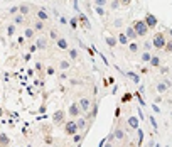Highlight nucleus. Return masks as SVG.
<instances>
[{"label":"nucleus","mask_w":172,"mask_h":147,"mask_svg":"<svg viewBox=\"0 0 172 147\" xmlns=\"http://www.w3.org/2000/svg\"><path fill=\"white\" fill-rule=\"evenodd\" d=\"M132 27L135 29V32H137V36H138V37L147 36V32H149V27H147L145 20H135Z\"/></svg>","instance_id":"nucleus-1"},{"label":"nucleus","mask_w":172,"mask_h":147,"mask_svg":"<svg viewBox=\"0 0 172 147\" xmlns=\"http://www.w3.org/2000/svg\"><path fill=\"white\" fill-rule=\"evenodd\" d=\"M165 36L162 34V32H159V34H155V36L152 37V46L153 47H157V49H164L165 47Z\"/></svg>","instance_id":"nucleus-2"},{"label":"nucleus","mask_w":172,"mask_h":147,"mask_svg":"<svg viewBox=\"0 0 172 147\" xmlns=\"http://www.w3.org/2000/svg\"><path fill=\"white\" fill-rule=\"evenodd\" d=\"M78 130H79L78 129V124L76 122H73V120L64 124V132H66L68 135H74V134H78Z\"/></svg>","instance_id":"nucleus-3"},{"label":"nucleus","mask_w":172,"mask_h":147,"mask_svg":"<svg viewBox=\"0 0 172 147\" xmlns=\"http://www.w3.org/2000/svg\"><path fill=\"white\" fill-rule=\"evenodd\" d=\"M143 20H145V24H147V27H149V29H153V27L157 25V17H155L153 14H147Z\"/></svg>","instance_id":"nucleus-4"},{"label":"nucleus","mask_w":172,"mask_h":147,"mask_svg":"<svg viewBox=\"0 0 172 147\" xmlns=\"http://www.w3.org/2000/svg\"><path fill=\"white\" fill-rule=\"evenodd\" d=\"M169 88H171V81H167V80L157 83V92H159V93H165Z\"/></svg>","instance_id":"nucleus-5"},{"label":"nucleus","mask_w":172,"mask_h":147,"mask_svg":"<svg viewBox=\"0 0 172 147\" xmlns=\"http://www.w3.org/2000/svg\"><path fill=\"white\" fill-rule=\"evenodd\" d=\"M68 113H69L71 117H78V115L81 113L79 105H78V103H71V105H69V108H68Z\"/></svg>","instance_id":"nucleus-6"},{"label":"nucleus","mask_w":172,"mask_h":147,"mask_svg":"<svg viewBox=\"0 0 172 147\" xmlns=\"http://www.w3.org/2000/svg\"><path fill=\"white\" fill-rule=\"evenodd\" d=\"M78 105H79V108H81V112H88L90 108H91V102H90L88 98H81Z\"/></svg>","instance_id":"nucleus-7"},{"label":"nucleus","mask_w":172,"mask_h":147,"mask_svg":"<svg viewBox=\"0 0 172 147\" xmlns=\"http://www.w3.org/2000/svg\"><path fill=\"white\" fill-rule=\"evenodd\" d=\"M52 122L54 124H62L64 122V112L62 110H57L52 113Z\"/></svg>","instance_id":"nucleus-8"},{"label":"nucleus","mask_w":172,"mask_h":147,"mask_svg":"<svg viewBox=\"0 0 172 147\" xmlns=\"http://www.w3.org/2000/svg\"><path fill=\"white\" fill-rule=\"evenodd\" d=\"M128 127L137 130L138 127H140V120H138L137 117H130V118H128Z\"/></svg>","instance_id":"nucleus-9"},{"label":"nucleus","mask_w":172,"mask_h":147,"mask_svg":"<svg viewBox=\"0 0 172 147\" xmlns=\"http://www.w3.org/2000/svg\"><path fill=\"white\" fill-rule=\"evenodd\" d=\"M36 46H37V49L44 51V49L47 47V41H46V37H39L37 41H36Z\"/></svg>","instance_id":"nucleus-10"},{"label":"nucleus","mask_w":172,"mask_h":147,"mask_svg":"<svg viewBox=\"0 0 172 147\" xmlns=\"http://www.w3.org/2000/svg\"><path fill=\"white\" fill-rule=\"evenodd\" d=\"M10 146V139L5 134H0V147H9Z\"/></svg>","instance_id":"nucleus-11"},{"label":"nucleus","mask_w":172,"mask_h":147,"mask_svg":"<svg viewBox=\"0 0 172 147\" xmlns=\"http://www.w3.org/2000/svg\"><path fill=\"white\" fill-rule=\"evenodd\" d=\"M125 34H127V37H128L130 41H133V39H137V37H138L133 27H127V32H125Z\"/></svg>","instance_id":"nucleus-12"},{"label":"nucleus","mask_w":172,"mask_h":147,"mask_svg":"<svg viewBox=\"0 0 172 147\" xmlns=\"http://www.w3.org/2000/svg\"><path fill=\"white\" fill-rule=\"evenodd\" d=\"M149 63H150L152 68H159V66H160V57H159V56H152Z\"/></svg>","instance_id":"nucleus-13"},{"label":"nucleus","mask_w":172,"mask_h":147,"mask_svg":"<svg viewBox=\"0 0 172 147\" xmlns=\"http://www.w3.org/2000/svg\"><path fill=\"white\" fill-rule=\"evenodd\" d=\"M118 42H120V44H123V46H127V44L130 42V39L127 37V34H125V32H122V34L118 36Z\"/></svg>","instance_id":"nucleus-14"},{"label":"nucleus","mask_w":172,"mask_h":147,"mask_svg":"<svg viewBox=\"0 0 172 147\" xmlns=\"http://www.w3.org/2000/svg\"><path fill=\"white\" fill-rule=\"evenodd\" d=\"M125 76H127V78H130L133 83H140V76H138V74H135V73H132V71L125 73Z\"/></svg>","instance_id":"nucleus-15"},{"label":"nucleus","mask_w":172,"mask_h":147,"mask_svg":"<svg viewBox=\"0 0 172 147\" xmlns=\"http://www.w3.org/2000/svg\"><path fill=\"white\" fill-rule=\"evenodd\" d=\"M34 32H36V31H34L32 27H25V31H24V37H25V39H32V37H34Z\"/></svg>","instance_id":"nucleus-16"},{"label":"nucleus","mask_w":172,"mask_h":147,"mask_svg":"<svg viewBox=\"0 0 172 147\" xmlns=\"http://www.w3.org/2000/svg\"><path fill=\"white\" fill-rule=\"evenodd\" d=\"M37 19L39 20H47V19H49V14H47L44 9H41V10L37 12Z\"/></svg>","instance_id":"nucleus-17"},{"label":"nucleus","mask_w":172,"mask_h":147,"mask_svg":"<svg viewBox=\"0 0 172 147\" xmlns=\"http://www.w3.org/2000/svg\"><path fill=\"white\" fill-rule=\"evenodd\" d=\"M56 44H57L59 49H68V41H66V39H57Z\"/></svg>","instance_id":"nucleus-18"},{"label":"nucleus","mask_w":172,"mask_h":147,"mask_svg":"<svg viewBox=\"0 0 172 147\" xmlns=\"http://www.w3.org/2000/svg\"><path fill=\"white\" fill-rule=\"evenodd\" d=\"M19 12H20V14H22V15H27V14L31 12V7L24 3V5H20V7H19Z\"/></svg>","instance_id":"nucleus-19"},{"label":"nucleus","mask_w":172,"mask_h":147,"mask_svg":"<svg viewBox=\"0 0 172 147\" xmlns=\"http://www.w3.org/2000/svg\"><path fill=\"white\" fill-rule=\"evenodd\" d=\"M113 135H115V139H118V140H122V139H123V137H125V132H123V130L122 129H116L113 132Z\"/></svg>","instance_id":"nucleus-20"},{"label":"nucleus","mask_w":172,"mask_h":147,"mask_svg":"<svg viewBox=\"0 0 172 147\" xmlns=\"http://www.w3.org/2000/svg\"><path fill=\"white\" fill-rule=\"evenodd\" d=\"M116 42H118V39H115V37H112V36L106 37V44H108L110 47H115V46H116Z\"/></svg>","instance_id":"nucleus-21"},{"label":"nucleus","mask_w":172,"mask_h":147,"mask_svg":"<svg viewBox=\"0 0 172 147\" xmlns=\"http://www.w3.org/2000/svg\"><path fill=\"white\" fill-rule=\"evenodd\" d=\"M44 29V20H36V24H34V31H42Z\"/></svg>","instance_id":"nucleus-22"},{"label":"nucleus","mask_w":172,"mask_h":147,"mask_svg":"<svg viewBox=\"0 0 172 147\" xmlns=\"http://www.w3.org/2000/svg\"><path fill=\"white\" fill-rule=\"evenodd\" d=\"M76 124H78V129H79V130H83L84 127H86V118H78V120H76Z\"/></svg>","instance_id":"nucleus-23"},{"label":"nucleus","mask_w":172,"mask_h":147,"mask_svg":"<svg viewBox=\"0 0 172 147\" xmlns=\"http://www.w3.org/2000/svg\"><path fill=\"white\" fill-rule=\"evenodd\" d=\"M69 61H61L59 63V69H62V71H66V69H69Z\"/></svg>","instance_id":"nucleus-24"},{"label":"nucleus","mask_w":172,"mask_h":147,"mask_svg":"<svg viewBox=\"0 0 172 147\" xmlns=\"http://www.w3.org/2000/svg\"><path fill=\"white\" fill-rule=\"evenodd\" d=\"M150 57H152V54H150L149 51L142 53V61H143V63H149V61H150Z\"/></svg>","instance_id":"nucleus-25"},{"label":"nucleus","mask_w":172,"mask_h":147,"mask_svg":"<svg viewBox=\"0 0 172 147\" xmlns=\"http://www.w3.org/2000/svg\"><path fill=\"white\" fill-rule=\"evenodd\" d=\"M7 34H9V36H14V34H15V24H10V25L7 27Z\"/></svg>","instance_id":"nucleus-26"},{"label":"nucleus","mask_w":172,"mask_h":147,"mask_svg":"<svg viewBox=\"0 0 172 147\" xmlns=\"http://www.w3.org/2000/svg\"><path fill=\"white\" fill-rule=\"evenodd\" d=\"M22 22H24V15H22V14H19V15H15V17H14V24H22Z\"/></svg>","instance_id":"nucleus-27"},{"label":"nucleus","mask_w":172,"mask_h":147,"mask_svg":"<svg viewBox=\"0 0 172 147\" xmlns=\"http://www.w3.org/2000/svg\"><path fill=\"white\" fill-rule=\"evenodd\" d=\"M137 134H138V144H142V142H143V130L138 127V129H137Z\"/></svg>","instance_id":"nucleus-28"},{"label":"nucleus","mask_w":172,"mask_h":147,"mask_svg":"<svg viewBox=\"0 0 172 147\" xmlns=\"http://www.w3.org/2000/svg\"><path fill=\"white\" fill-rule=\"evenodd\" d=\"M68 54H69V57L76 59V57H78V51H76V49H68Z\"/></svg>","instance_id":"nucleus-29"},{"label":"nucleus","mask_w":172,"mask_h":147,"mask_svg":"<svg viewBox=\"0 0 172 147\" xmlns=\"http://www.w3.org/2000/svg\"><path fill=\"white\" fill-rule=\"evenodd\" d=\"M149 122H150V125L153 127V130H157V120L153 118V115H150V117H149Z\"/></svg>","instance_id":"nucleus-30"},{"label":"nucleus","mask_w":172,"mask_h":147,"mask_svg":"<svg viewBox=\"0 0 172 147\" xmlns=\"http://www.w3.org/2000/svg\"><path fill=\"white\" fill-rule=\"evenodd\" d=\"M128 47H130V53H133V54H135V53H138V46H137L135 42H132Z\"/></svg>","instance_id":"nucleus-31"},{"label":"nucleus","mask_w":172,"mask_h":147,"mask_svg":"<svg viewBox=\"0 0 172 147\" xmlns=\"http://www.w3.org/2000/svg\"><path fill=\"white\" fill-rule=\"evenodd\" d=\"M95 5L96 7H105L106 5V0H95Z\"/></svg>","instance_id":"nucleus-32"},{"label":"nucleus","mask_w":172,"mask_h":147,"mask_svg":"<svg viewBox=\"0 0 172 147\" xmlns=\"http://www.w3.org/2000/svg\"><path fill=\"white\" fill-rule=\"evenodd\" d=\"M81 139H83V135H79V134H74V135H73V140H74L76 144H79V142H81Z\"/></svg>","instance_id":"nucleus-33"},{"label":"nucleus","mask_w":172,"mask_h":147,"mask_svg":"<svg viewBox=\"0 0 172 147\" xmlns=\"http://www.w3.org/2000/svg\"><path fill=\"white\" fill-rule=\"evenodd\" d=\"M164 49H167V53H172V41H167L165 42V47Z\"/></svg>","instance_id":"nucleus-34"},{"label":"nucleus","mask_w":172,"mask_h":147,"mask_svg":"<svg viewBox=\"0 0 172 147\" xmlns=\"http://www.w3.org/2000/svg\"><path fill=\"white\" fill-rule=\"evenodd\" d=\"M95 12L98 15H105V10H103V7H95Z\"/></svg>","instance_id":"nucleus-35"},{"label":"nucleus","mask_w":172,"mask_h":147,"mask_svg":"<svg viewBox=\"0 0 172 147\" xmlns=\"http://www.w3.org/2000/svg\"><path fill=\"white\" fill-rule=\"evenodd\" d=\"M79 19H81V20L84 22V25H86V29H90V22H88V19L84 17V15H81V17H79Z\"/></svg>","instance_id":"nucleus-36"},{"label":"nucleus","mask_w":172,"mask_h":147,"mask_svg":"<svg viewBox=\"0 0 172 147\" xmlns=\"http://www.w3.org/2000/svg\"><path fill=\"white\" fill-rule=\"evenodd\" d=\"M118 7H120V0H115V2H112V9H118Z\"/></svg>","instance_id":"nucleus-37"},{"label":"nucleus","mask_w":172,"mask_h":147,"mask_svg":"<svg viewBox=\"0 0 172 147\" xmlns=\"http://www.w3.org/2000/svg\"><path fill=\"white\" fill-rule=\"evenodd\" d=\"M143 46H145V49H147V51H149V49H150V47H152V41H147V42H145V44H143Z\"/></svg>","instance_id":"nucleus-38"},{"label":"nucleus","mask_w":172,"mask_h":147,"mask_svg":"<svg viewBox=\"0 0 172 147\" xmlns=\"http://www.w3.org/2000/svg\"><path fill=\"white\" fill-rule=\"evenodd\" d=\"M9 12H10V14H15V12H19V7H10Z\"/></svg>","instance_id":"nucleus-39"},{"label":"nucleus","mask_w":172,"mask_h":147,"mask_svg":"<svg viewBox=\"0 0 172 147\" xmlns=\"http://www.w3.org/2000/svg\"><path fill=\"white\" fill-rule=\"evenodd\" d=\"M69 24H71V27H73V29H74V27H76V19H71V22H69Z\"/></svg>","instance_id":"nucleus-40"},{"label":"nucleus","mask_w":172,"mask_h":147,"mask_svg":"<svg viewBox=\"0 0 172 147\" xmlns=\"http://www.w3.org/2000/svg\"><path fill=\"white\" fill-rule=\"evenodd\" d=\"M51 37H52V39H56V41H57V32H56V31H51Z\"/></svg>","instance_id":"nucleus-41"},{"label":"nucleus","mask_w":172,"mask_h":147,"mask_svg":"<svg viewBox=\"0 0 172 147\" xmlns=\"http://www.w3.org/2000/svg\"><path fill=\"white\" fill-rule=\"evenodd\" d=\"M152 110L155 112V113H159V112H160V108H159V107H157V105H152Z\"/></svg>","instance_id":"nucleus-42"},{"label":"nucleus","mask_w":172,"mask_h":147,"mask_svg":"<svg viewBox=\"0 0 172 147\" xmlns=\"http://www.w3.org/2000/svg\"><path fill=\"white\" fill-rule=\"evenodd\" d=\"M130 98H132V96H130V95H125V96H123V98H122V100H123V102H128V100H130Z\"/></svg>","instance_id":"nucleus-43"},{"label":"nucleus","mask_w":172,"mask_h":147,"mask_svg":"<svg viewBox=\"0 0 172 147\" xmlns=\"http://www.w3.org/2000/svg\"><path fill=\"white\" fill-rule=\"evenodd\" d=\"M130 2H132V0H120V3H123V5H128Z\"/></svg>","instance_id":"nucleus-44"},{"label":"nucleus","mask_w":172,"mask_h":147,"mask_svg":"<svg viewBox=\"0 0 172 147\" xmlns=\"http://www.w3.org/2000/svg\"><path fill=\"white\" fill-rule=\"evenodd\" d=\"M160 73H164V74L169 73V68H160Z\"/></svg>","instance_id":"nucleus-45"},{"label":"nucleus","mask_w":172,"mask_h":147,"mask_svg":"<svg viewBox=\"0 0 172 147\" xmlns=\"http://www.w3.org/2000/svg\"><path fill=\"white\" fill-rule=\"evenodd\" d=\"M47 74H54V68H47Z\"/></svg>","instance_id":"nucleus-46"},{"label":"nucleus","mask_w":172,"mask_h":147,"mask_svg":"<svg viewBox=\"0 0 172 147\" xmlns=\"http://www.w3.org/2000/svg\"><path fill=\"white\" fill-rule=\"evenodd\" d=\"M36 49H37V46H36V44H31V51H32V53H34V51H36Z\"/></svg>","instance_id":"nucleus-47"},{"label":"nucleus","mask_w":172,"mask_h":147,"mask_svg":"<svg viewBox=\"0 0 172 147\" xmlns=\"http://www.w3.org/2000/svg\"><path fill=\"white\" fill-rule=\"evenodd\" d=\"M105 147H113V144H112V142H108V140H106V144H105Z\"/></svg>","instance_id":"nucleus-48"},{"label":"nucleus","mask_w":172,"mask_h":147,"mask_svg":"<svg viewBox=\"0 0 172 147\" xmlns=\"http://www.w3.org/2000/svg\"><path fill=\"white\" fill-rule=\"evenodd\" d=\"M2 115H3V108H2V107H0V117H2Z\"/></svg>","instance_id":"nucleus-49"},{"label":"nucleus","mask_w":172,"mask_h":147,"mask_svg":"<svg viewBox=\"0 0 172 147\" xmlns=\"http://www.w3.org/2000/svg\"><path fill=\"white\" fill-rule=\"evenodd\" d=\"M169 34H171V37H172V27H171V29H169Z\"/></svg>","instance_id":"nucleus-50"},{"label":"nucleus","mask_w":172,"mask_h":147,"mask_svg":"<svg viewBox=\"0 0 172 147\" xmlns=\"http://www.w3.org/2000/svg\"><path fill=\"white\" fill-rule=\"evenodd\" d=\"M155 147H160V146H159V144H155Z\"/></svg>","instance_id":"nucleus-51"},{"label":"nucleus","mask_w":172,"mask_h":147,"mask_svg":"<svg viewBox=\"0 0 172 147\" xmlns=\"http://www.w3.org/2000/svg\"><path fill=\"white\" fill-rule=\"evenodd\" d=\"M47 147H51V146H47Z\"/></svg>","instance_id":"nucleus-52"},{"label":"nucleus","mask_w":172,"mask_h":147,"mask_svg":"<svg viewBox=\"0 0 172 147\" xmlns=\"http://www.w3.org/2000/svg\"><path fill=\"white\" fill-rule=\"evenodd\" d=\"M76 147H79V146H76Z\"/></svg>","instance_id":"nucleus-53"},{"label":"nucleus","mask_w":172,"mask_h":147,"mask_svg":"<svg viewBox=\"0 0 172 147\" xmlns=\"http://www.w3.org/2000/svg\"><path fill=\"white\" fill-rule=\"evenodd\" d=\"M167 147H169V146H167Z\"/></svg>","instance_id":"nucleus-54"}]
</instances>
